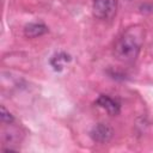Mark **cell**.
Segmentation results:
<instances>
[{
  "mask_svg": "<svg viewBox=\"0 0 153 153\" xmlns=\"http://www.w3.org/2000/svg\"><path fill=\"white\" fill-rule=\"evenodd\" d=\"M92 11L98 19L109 20L116 14L117 0H93Z\"/></svg>",
  "mask_w": 153,
  "mask_h": 153,
  "instance_id": "2",
  "label": "cell"
},
{
  "mask_svg": "<svg viewBox=\"0 0 153 153\" xmlns=\"http://www.w3.org/2000/svg\"><path fill=\"white\" fill-rule=\"evenodd\" d=\"M96 104L104 109L109 115L116 116L121 112V103L116 98H112L108 94H99L96 99Z\"/></svg>",
  "mask_w": 153,
  "mask_h": 153,
  "instance_id": "4",
  "label": "cell"
},
{
  "mask_svg": "<svg viewBox=\"0 0 153 153\" xmlns=\"http://www.w3.org/2000/svg\"><path fill=\"white\" fill-rule=\"evenodd\" d=\"M1 114H0V117H1V122L2 123H7V124H12L14 122V116L4 106L1 105Z\"/></svg>",
  "mask_w": 153,
  "mask_h": 153,
  "instance_id": "7",
  "label": "cell"
},
{
  "mask_svg": "<svg viewBox=\"0 0 153 153\" xmlns=\"http://www.w3.org/2000/svg\"><path fill=\"white\" fill-rule=\"evenodd\" d=\"M72 59H71V55L65 53V51H60V53H56L51 59H50V65L51 67L54 68V71L56 72H61L63 69V65L69 62Z\"/></svg>",
  "mask_w": 153,
  "mask_h": 153,
  "instance_id": "6",
  "label": "cell"
},
{
  "mask_svg": "<svg viewBox=\"0 0 153 153\" xmlns=\"http://www.w3.org/2000/svg\"><path fill=\"white\" fill-rule=\"evenodd\" d=\"M143 43V30L140 26H131L122 32L114 45V56L124 63H131L140 54Z\"/></svg>",
  "mask_w": 153,
  "mask_h": 153,
  "instance_id": "1",
  "label": "cell"
},
{
  "mask_svg": "<svg viewBox=\"0 0 153 153\" xmlns=\"http://www.w3.org/2000/svg\"><path fill=\"white\" fill-rule=\"evenodd\" d=\"M114 136V129L106 123H97L90 130V137L97 143H106Z\"/></svg>",
  "mask_w": 153,
  "mask_h": 153,
  "instance_id": "3",
  "label": "cell"
},
{
  "mask_svg": "<svg viewBox=\"0 0 153 153\" xmlns=\"http://www.w3.org/2000/svg\"><path fill=\"white\" fill-rule=\"evenodd\" d=\"M48 32V26L39 22H32L24 26V35L27 38H36Z\"/></svg>",
  "mask_w": 153,
  "mask_h": 153,
  "instance_id": "5",
  "label": "cell"
}]
</instances>
